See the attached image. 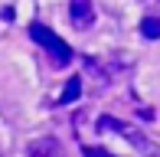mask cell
I'll use <instances>...</instances> for the list:
<instances>
[{"label":"cell","instance_id":"3","mask_svg":"<svg viewBox=\"0 0 160 157\" xmlns=\"http://www.w3.org/2000/svg\"><path fill=\"white\" fill-rule=\"evenodd\" d=\"M69 17L75 30H92L95 26V3L92 0H69Z\"/></svg>","mask_w":160,"mask_h":157},{"label":"cell","instance_id":"5","mask_svg":"<svg viewBox=\"0 0 160 157\" xmlns=\"http://www.w3.org/2000/svg\"><path fill=\"white\" fill-rule=\"evenodd\" d=\"M82 89H85L82 78H69V82H65V89H62V95H59V105H72V102H78V98H82Z\"/></svg>","mask_w":160,"mask_h":157},{"label":"cell","instance_id":"2","mask_svg":"<svg viewBox=\"0 0 160 157\" xmlns=\"http://www.w3.org/2000/svg\"><path fill=\"white\" fill-rule=\"evenodd\" d=\"M30 39L39 43V46L49 53L52 66H69V62H72V46H69L65 39H59V33H52L49 26H42V23H30Z\"/></svg>","mask_w":160,"mask_h":157},{"label":"cell","instance_id":"6","mask_svg":"<svg viewBox=\"0 0 160 157\" xmlns=\"http://www.w3.org/2000/svg\"><path fill=\"white\" fill-rule=\"evenodd\" d=\"M141 36L160 39V20H157V17H144V20H141Z\"/></svg>","mask_w":160,"mask_h":157},{"label":"cell","instance_id":"4","mask_svg":"<svg viewBox=\"0 0 160 157\" xmlns=\"http://www.w3.org/2000/svg\"><path fill=\"white\" fill-rule=\"evenodd\" d=\"M26 157H65V151L56 138H36L26 144Z\"/></svg>","mask_w":160,"mask_h":157},{"label":"cell","instance_id":"7","mask_svg":"<svg viewBox=\"0 0 160 157\" xmlns=\"http://www.w3.org/2000/svg\"><path fill=\"white\" fill-rule=\"evenodd\" d=\"M82 157H114V154H108L105 147H82Z\"/></svg>","mask_w":160,"mask_h":157},{"label":"cell","instance_id":"1","mask_svg":"<svg viewBox=\"0 0 160 157\" xmlns=\"http://www.w3.org/2000/svg\"><path fill=\"white\" fill-rule=\"evenodd\" d=\"M98 128L101 131H114V134H121V138L128 141L131 147H137L144 157H160V144H154L150 138H144L137 128H131V124H124L121 118H111V115H105V118H98Z\"/></svg>","mask_w":160,"mask_h":157},{"label":"cell","instance_id":"8","mask_svg":"<svg viewBox=\"0 0 160 157\" xmlns=\"http://www.w3.org/2000/svg\"><path fill=\"white\" fill-rule=\"evenodd\" d=\"M0 157H3V151H0Z\"/></svg>","mask_w":160,"mask_h":157}]
</instances>
